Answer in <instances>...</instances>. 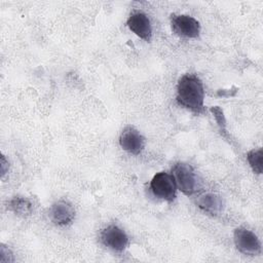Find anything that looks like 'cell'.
<instances>
[{
    "label": "cell",
    "mask_w": 263,
    "mask_h": 263,
    "mask_svg": "<svg viewBox=\"0 0 263 263\" xmlns=\"http://www.w3.org/2000/svg\"><path fill=\"white\" fill-rule=\"evenodd\" d=\"M48 217L53 224L59 226H67L74 221L75 210L71 202L61 199L51 204L48 211Z\"/></svg>",
    "instance_id": "cell-8"
},
{
    "label": "cell",
    "mask_w": 263,
    "mask_h": 263,
    "mask_svg": "<svg viewBox=\"0 0 263 263\" xmlns=\"http://www.w3.org/2000/svg\"><path fill=\"white\" fill-rule=\"evenodd\" d=\"M150 189L156 197L168 202L176 198L177 185L172 174L165 172L155 174L150 182Z\"/></svg>",
    "instance_id": "cell-3"
},
{
    "label": "cell",
    "mask_w": 263,
    "mask_h": 263,
    "mask_svg": "<svg viewBox=\"0 0 263 263\" xmlns=\"http://www.w3.org/2000/svg\"><path fill=\"white\" fill-rule=\"evenodd\" d=\"M233 240L236 249L243 255L258 256L261 254L262 248L258 236L247 228H236L233 233Z\"/></svg>",
    "instance_id": "cell-4"
},
{
    "label": "cell",
    "mask_w": 263,
    "mask_h": 263,
    "mask_svg": "<svg viewBox=\"0 0 263 263\" xmlns=\"http://www.w3.org/2000/svg\"><path fill=\"white\" fill-rule=\"evenodd\" d=\"M13 261H14V257H13L11 251L7 247L1 245V248H0V262L1 263H10V262H13Z\"/></svg>",
    "instance_id": "cell-14"
},
{
    "label": "cell",
    "mask_w": 263,
    "mask_h": 263,
    "mask_svg": "<svg viewBox=\"0 0 263 263\" xmlns=\"http://www.w3.org/2000/svg\"><path fill=\"white\" fill-rule=\"evenodd\" d=\"M172 31L184 38H196L200 33V24L193 16L187 14H172Z\"/></svg>",
    "instance_id": "cell-5"
},
{
    "label": "cell",
    "mask_w": 263,
    "mask_h": 263,
    "mask_svg": "<svg viewBox=\"0 0 263 263\" xmlns=\"http://www.w3.org/2000/svg\"><path fill=\"white\" fill-rule=\"evenodd\" d=\"M218 96L220 97H232L234 96L233 93H231V89H221V90H218Z\"/></svg>",
    "instance_id": "cell-16"
},
{
    "label": "cell",
    "mask_w": 263,
    "mask_h": 263,
    "mask_svg": "<svg viewBox=\"0 0 263 263\" xmlns=\"http://www.w3.org/2000/svg\"><path fill=\"white\" fill-rule=\"evenodd\" d=\"M177 102L180 106L201 113L204 110V89L201 80L195 74H185L177 84Z\"/></svg>",
    "instance_id": "cell-1"
},
{
    "label": "cell",
    "mask_w": 263,
    "mask_h": 263,
    "mask_svg": "<svg viewBox=\"0 0 263 263\" xmlns=\"http://www.w3.org/2000/svg\"><path fill=\"white\" fill-rule=\"evenodd\" d=\"M198 208L211 216H218L224 208L223 199L216 193H205L196 201Z\"/></svg>",
    "instance_id": "cell-10"
},
{
    "label": "cell",
    "mask_w": 263,
    "mask_h": 263,
    "mask_svg": "<svg viewBox=\"0 0 263 263\" xmlns=\"http://www.w3.org/2000/svg\"><path fill=\"white\" fill-rule=\"evenodd\" d=\"M127 27L140 38L150 41L152 37V27L148 15L142 11L133 12L126 22Z\"/></svg>",
    "instance_id": "cell-9"
},
{
    "label": "cell",
    "mask_w": 263,
    "mask_h": 263,
    "mask_svg": "<svg viewBox=\"0 0 263 263\" xmlns=\"http://www.w3.org/2000/svg\"><path fill=\"white\" fill-rule=\"evenodd\" d=\"M8 210L13 212L15 215L21 217L30 216L33 212V203L32 201L24 196H15L9 200Z\"/></svg>",
    "instance_id": "cell-11"
},
{
    "label": "cell",
    "mask_w": 263,
    "mask_h": 263,
    "mask_svg": "<svg viewBox=\"0 0 263 263\" xmlns=\"http://www.w3.org/2000/svg\"><path fill=\"white\" fill-rule=\"evenodd\" d=\"M8 166H9L8 161L5 159V156L2 155L1 156V177L2 178H4L5 174L8 172Z\"/></svg>",
    "instance_id": "cell-15"
},
{
    "label": "cell",
    "mask_w": 263,
    "mask_h": 263,
    "mask_svg": "<svg viewBox=\"0 0 263 263\" xmlns=\"http://www.w3.org/2000/svg\"><path fill=\"white\" fill-rule=\"evenodd\" d=\"M172 175L175 179L177 188H179L185 195L189 196L197 191V176L190 164L177 162L172 168Z\"/></svg>",
    "instance_id": "cell-2"
},
{
    "label": "cell",
    "mask_w": 263,
    "mask_h": 263,
    "mask_svg": "<svg viewBox=\"0 0 263 263\" xmlns=\"http://www.w3.org/2000/svg\"><path fill=\"white\" fill-rule=\"evenodd\" d=\"M262 158H263V150L262 148L258 149H253L248 152L247 154V159L248 162L253 170L254 173L256 174H262L263 170V164H262Z\"/></svg>",
    "instance_id": "cell-12"
},
{
    "label": "cell",
    "mask_w": 263,
    "mask_h": 263,
    "mask_svg": "<svg viewBox=\"0 0 263 263\" xmlns=\"http://www.w3.org/2000/svg\"><path fill=\"white\" fill-rule=\"evenodd\" d=\"M100 240L105 247L115 252H122L128 245L127 234L117 225H109L102 229Z\"/></svg>",
    "instance_id": "cell-6"
},
{
    "label": "cell",
    "mask_w": 263,
    "mask_h": 263,
    "mask_svg": "<svg viewBox=\"0 0 263 263\" xmlns=\"http://www.w3.org/2000/svg\"><path fill=\"white\" fill-rule=\"evenodd\" d=\"M144 136L133 125L125 126L119 137V144L126 152L139 155L145 148Z\"/></svg>",
    "instance_id": "cell-7"
},
{
    "label": "cell",
    "mask_w": 263,
    "mask_h": 263,
    "mask_svg": "<svg viewBox=\"0 0 263 263\" xmlns=\"http://www.w3.org/2000/svg\"><path fill=\"white\" fill-rule=\"evenodd\" d=\"M211 112L214 114V117L219 125V127L221 128V130L225 132V126H226V120H225V117H224V114H223V111L220 107L218 106H215V107H212L211 108Z\"/></svg>",
    "instance_id": "cell-13"
}]
</instances>
